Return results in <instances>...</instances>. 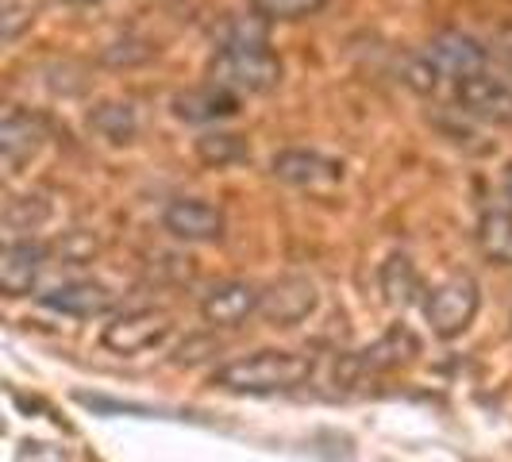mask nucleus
<instances>
[{
    "mask_svg": "<svg viewBox=\"0 0 512 462\" xmlns=\"http://www.w3.org/2000/svg\"><path fill=\"white\" fill-rule=\"evenodd\" d=\"M208 81L224 85L231 93H270L282 85V58L270 51L266 20L262 16H235L220 27L216 51L208 58Z\"/></svg>",
    "mask_w": 512,
    "mask_h": 462,
    "instance_id": "f257e3e1",
    "label": "nucleus"
},
{
    "mask_svg": "<svg viewBox=\"0 0 512 462\" xmlns=\"http://www.w3.org/2000/svg\"><path fill=\"white\" fill-rule=\"evenodd\" d=\"M316 362L301 351H278V347H262L243 359H231L212 370L208 385L228 393V397H278L293 393L312 378Z\"/></svg>",
    "mask_w": 512,
    "mask_h": 462,
    "instance_id": "f03ea898",
    "label": "nucleus"
},
{
    "mask_svg": "<svg viewBox=\"0 0 512 462\" xmlns=\"http://www.w3.org/2000/svg\"><path fill=\"white\" fill-rule=\"evenodd\" d=\"M478 308H482V289H478V282L470 274H455V278L439 282L436 289H428V297H424V320H428L432 335H439V339H459L474 324Z\"/></svg>",
    "mask_w": 512,
    "mask_h": 462,
    "instance_id": "7ed1b4c3",
    "label": "nucleus"
},
{
    "mask_svg": "<svg viewBox=\"0 0 512 462\" xmlns=\"http://www.w3.org/2000/svg\"><path fill=\"white\" fill-rule=\"evenodd\" d=\"M170 332H174L170 312H162V308H128V312H116L101 328V347L108 355L131 359V355L162 347Z\"/></svg>",
    "mask_w": 512,
    "mask_h": 462,
    "instance_id": "20e7f679",
    "label": "nucleus"
},
{
    "mask_svg": "<svg viewBox=\"0 0 512 462\" xmlns=\"http://www.w3.org/2000/svg\"><path fill=\"white\" fill-rule=\"evenodd\" d=\"M428 62L439 70L443 85H459L466 77L489 70V47H482L474 35H466L459 27H443L424 43Z\"/></svg>",
    "mask_w": 512,
    "mask_h": 462,
    "instance_id": "39448f33",
    "label": "nucleus"
},
{
    "mask_svg": "<svg viewBox=\"0 0 512 462\" xmlns=\"http://www.w3.org/2000/svg\"><path fill=\"white\" fill-rule=\"evenodd\" d=\"M162 231H170L178 243H220L228 216L205 197H174L162 208Z\"/></svg>",
    "mask_w": 512,
    "mask_h": 462,
    "instance_id": "423d86ee",
    "label": "nucleus"
},
{
    "mask_svg": "<svg viewBox=\"0 0 512 462\" xmlns=\"http://www.w3.org/2000/svg\"><path fill=\"white\" fill-rule=\"evenodd\" d=\"M270 174L293 189L308 193H324L343 181V162L324 151H308V147H285L270 158Z\"/></svg>",
    "mask_w": 512,
    "mask_h": 462,
    "instance_id": "0eeeda50",
    "label": "nucleus"
},
{
    "mask_svg": "<svg viewBox=\"0 0 512 462\" xmlns=\"http://www.w3.org/2000/svg\"><path fill=\"white\" fill-rule=\"evenodd\" d=\"M251 316H262V289L255 282L228 278V282H216L201 297V320L216 332L243 328Z\"/></svg>",
    "mask_w": 512,
    "mask_h": 462,
    "instance_id": "6e6552de",
    "label": "nucleus"
},
{
    "mask_svg": "<svg viewBox=\"0 0 512 462\" xmlns=\"http://www.w3.org/2000/svg\"><path fill=\"white\" fill-rule=\"evenodd\" d=\"M455 104L482 124L512 128V81L493 74V70H482V74L459 81L455 85Z\"/></svg>",
    "mask_w": 512,
    "mask_h": 462,
    "instance_id": "1a4fd4ad",
    "label": "nucleus"
},
{
    "mask_svg": "<svg viewBox=\"0 0 512 462\" xmlns=\"http://www.w3.org/2000/svg\"><path fill=\"white\" fill-rule=\"evenodd\" d=\"M47 139H51V124L39 112L20 108V104H8V112L0 120V158H4V166L12 174L43 151Z\"/></svg>",
    "mask_w": 512,
    "mask_h": 462,
    "instance_id": "9d476101",
    "label": "nucleus"
},
{
    "mask_svg": "<svg viewBox=\"0 0 512 462\" xmlns=\"http://www.w3.org/2000/svg\"><path fill=\"white\" fill-rule=\"evenodd\" d=\"M47 258H51V251L43 243L8 235V243L0 251V289H4V297H12V301L31 297L39 278H43V270H47Z\"/></svg>",
    "mask_w": 512,
    "mask_h": 462,
    "instance_id": "9b49d317",
    "label": "nucleus"
},
{
    "mask_svg": "<svg viewBox=\"0 0 512 462\" xmlns=\"http://www.w3.org/2000/svg\"><path fill=\"white\" fill-rule=\"evenodd\" d=\"M39 305L70 320H97L116 308V297L101 282H62L39 293Z\"/></svg>",
    "mask_w": 512,
    "mask_h": 462,
    "instance_id": "f8f14e48",
    "label": "nucleus"
},
{
    "mask_svg": "<svg viewBox=\"0 0 512 462\" xmlns=\"http://www.w3.org/2000/svg\"><path fill=\"white\" fill-rule=\"evenodd\" d=\"M316 308V285L308 278H278L270 289H262V316L274 324V328H293L301 324L308 312Z\"/></svg>",
    "mask_w": 512,
    "mask_h": 462,
    "instance_id": "ddd939ff",
    "label": "nucleus"
},
{
    "mask_svg": "<svg viewBox=\"0 0 512 462\" xmlns=\"http://www.w3.org/2000/svg\"><path fill=\"white\" fill-rule=\"evenodd\" d=\"M170 108L185 124H220V120H231L239 112V93H231L216 81H205V85H193V89L178 93Z\"/></svg>",
    "mask_w": 512,
    "mask_h": 462,
    "instance_id": "4468645a",
    "label": "nucleus"
},
{
    "mask_svg": "<svg viewBox=\"0 0 512 462\" xmlns=\"http://www.w3.org/2000/svg\"><path fill=\"white\" fill-rule=\"evenodd\" d=\"M382 293H385V305L393 308H409L428 297L424 282H420V270L412 266L409 255H393L382 266Z\"/></svg>",
    "mask_w": 512,
    "mask_h": 462,
    "instance_id": "2eb2a0df",
    "label": "nucleus"
},
{
    "mask_svg": "<svg viewBox=\"0 0 512 462\" xmlns=\"http://www.w3.org/2000/svg\"><path fill=\"white\" fill-rule=\"evenodd\" d=\"M416 355H420V339H416L409 328L397 324V328H389L374 347L362 351V362H366L370 370H401V366H409Z\"/></svg>",
    "mask_w": 512,
    "mask_h": 462,
    "instance_id": "dca6fc26",
    "label": "nucleus"
},
{
    "mask_svg": "<svg viewBox=\"0 0 512 462\" xmlns=\"http://www.w3.org/2000/svg\"><path fill=\"white\" fill-rule=\"evenodd\" d=\"M89 128L108 143H131L139 135V112L128 101H104L89 112Z\"/></svg>",
    "mask_w": 512,
    "mask_h": 462,
    "instance_id": "f3484780",
    "label": "nucleus"
},
{
    "mask_svg": "<svg viewBox=\"0 0 512 462\" xmlns=\"http://www.w3.org/2000/svg\"><path fill=\"white\" fill-rule=\"evenodd\" d=\"M193 154H197L205 166H212V170H231V166H239V162L251 158V147H247V139L235 135V131H205V135L193 143Z\"/></svg>",
    "mask_w": 512,
    "mask_h": 462,
    "instance_id": "a211bd4d",
    "label": "nucleus"
},
{
    "mask_svg": "<svg viewBox=\"0 0 512 462\" xmlns=\"http://www.w3.org/2000/svg\"><path fill=\"white\" fill-rule=\"evenodd\" d=\"M478 247L482 255L512 266V212L509 208H489L478 220Z\"/></svg>",
    "mask_w": 512,
    "mask_h": 462,
    "instance_id": "6ab92c4d",
    "label": "nucleus"
},
{
    "mask_svg": "<svg viewBox=\"0 0 512 462\" xmlns=\"http://www.w3.org/2000/svg\"><path fill=\"white\" fill-rule=\"evenodd\" d=\"M332 0H251V12L266 24H297L316 12H324Z\"/></svg>",
    "mask_w": 512,
    "mask_h": 462,
    "instance_id": "aec40b11",
    "label": "nucleus"
},
{
    "mask_svg": "<svg viewBox=\"0 0 512 462\" xmlns=\"http://www.w3.org/2000/svg\"><path fill=\"white\" fill-rule=\"evenodd\" d=\"M489 58L512 77V24L501 27V31H493V39H489Z\"/></svg>",
    "mask_w": 512,
    "mask_h": 462,
    "instance_id": "412c9836",
    "label": "nucleus"
},
{
    "mask_svg": "<svg viewBox=\"0 0 512 462\" xmlns=\"http://www.w3.org/2000/svg\"><path fill=\"white\" fill-rule=\"evenodd\" d=\"M501 189H505V197L512 201V166L505 170V181H501Z\"/></svg>",
    "mask_w": 512,
    "mask_h": 462,
    "instance_id": "4be33fe9",
    "label": "nucleus"
},
{
    "mask_svg": "<svg viewBox=\"0 0 512 462\" xmlns=\"http://www.w3.org/2000/svg\"><path fill=\"white\" fill-rule=\"evenodd\" d=\"M70 4H97V0H70Z\"/></svg>",
    "mask_w": 512,
    "mask_h": 462,
    "instance_id": "5701e85b",
    "label": "nucleus"
}]
</instances>
